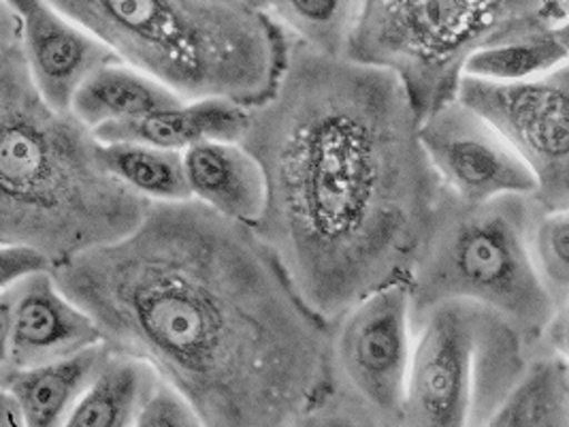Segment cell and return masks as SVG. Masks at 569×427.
Masks as SVG:
<instances>
[{"label": "cell", "instance_id": "obj_1", "mask_svg": "<svg viewBox=\"0 0 569 427\" xmlns=\"http://www.w3.org/2000/svg\"><path fill=\"white\" fill-rule=\"evenodd\" d=\"M50 274L103 342L146 359L203 426H303L322 394L329 322L252 225L194 199L152 203L129 236Z\"/></svg>", "mask_w": 569, "mask_h": 427}, {"label": "cell", "instance_id": "obj_2", "mask_svg": "<svg viewBox=\"0 0 569 427\" xmlns=\"http://www.w3.org/2000/svg\"><path fill=\"white\" fill-rule=\"evenodd\" d=\"M418 129L395 73L290 34L273 95L250 109L239 141L267 190L254 229L329 325L410 276L443 190Z\"/></svg>", "mask_w": 569, "mask_h": 427}, {"label": "cell", "instance_id": "obj_3", "mask_svg": "<svg viewBox=\"0 0 569 427\" xmlns=\"http://www.w3.org/2000/svg\"><path fill=\"white\" fill-rule=\"evenodd\" d=\"M150 208L104 169L92 129L43 99L22 43L2 50L0 244L37 250L52 267L129 236Z\"/></svg>", "mask_w": 569, "mask_h": 427}, {"label": "cell", "instance_id": "obj_4", "mask_svg": "<svg viewBox=\"0 0 569 427\" xmlns=\"http://www.w3.org/2000/svg\"><path fill=\"white\" fill-rule=\"evenodd\" d=\"M118 60L183 101H267L284 69L288 32L241 0H48Z\"/></svg>", "mask_w": 569, "mask_h": 427}, {"label": "cell", "instance_id": "obj_5", "mask_svg": "<svg viewBox=\"0 0 569 427\" xmlns=\"http://www.w3.org/2000/svg\"><path fill=\"white\" fill-rule=\"evenodd\" d=\"M540 210L529 195L466 203L443 188L408 276L412 315L467 299L510 320L533 350L543 347L548 329L569 312L555 306L531 259L529 234Z\"/></svg>", "mask_w": 569, "mask_h": 427}, {"label": "cell", "instance_id": "obj_6", "mask_svg": "<svg viewBox=\"0 0 569 427\" xmlns=\"http://www.w3.org/2000/svg\"><path fill=\"white\" fill-rule=\"evenodd\" d=\"M561 0H362L346 56L395 73L427 118L457 97L473 52L568 27Z\"/></svg>", "mask_w": 569, "mask_h": 427}, {"label": "cell", "instance_id": "obj_7", "mask_svg": "<svg viewBox=\"0 0 569 427\" xmlns=\"http://www.w3.org/2000/svg\"><path fill=\"white\" fill-rule=\"evenodd\" d=\"M533 348L491 308L446 299L412 315L406 426H487Z\"/></svg>", "mask_w": 569, "mask_h": 427}, {"label": "cell", "instance_id": "obj_8", "mask_svg": "<svg viewBox=\"0 0 569 427\" xmlns=\"http://www.w3.org/2000/svg\"><path fill=\"white\" fill-rule=\"evenodd\" d=\"M410 355L412 299L399 280L329 325L325 387L303 426H406Z\"/></svg>", "mask_w": 569, "mask_h": 427}, {"label": "cell", "instance_id": "obj_9", "mask_svg": "<svg viewBox=\"0 0 569 427\" xmlns=\"http://www.w3.org/2000/svg\"><path fill=\"white\" fill-rule=\"evenodd\" d=\"M457 101L487 120L536 176L543 210L569 208V67L542 78H461Z\"/></svg>", "mask_w": 569, "mask_h": 427}, {"label": "cell", "instance_id": "obj_10", "mask_svg": "<svg viewBox=\"0 0 569 427\" xmlns=\"http://www.w3.org/2000/svg\"><path fill=\"white\" fill-rule=\"evenodd\" d=\"M420 143L441 187L466 203L508 195L536 197L538 182L517 150L461 101L452 99L420 120Z\"/></svg>", "mask_w": 569, "mask_h": 427}, {"label": "cell", "instance_id": "obj_11", "mask_svg": "<svg viewBox=\"0 0 569 427\" xmlns=\"http://www.w3.org/2000/svg\"><path fill=\"white\" fill-rule=\"evenodd\" d=\"M103 342L99 327L58 289L50 269L13 285L9 370L41 366Z\"/></svg>", "mask_w": 569, "mask_h": 427}, {"label": "cell", "instance_id": "obj_12", "mask_svg": "<svg viewBox=\"0 0 569 427\" xmlns=\"http://www.w3.org/2000/svg\"><path fill=\"white\" fill-rule=\"evenodd\" d=\"M22 52L43 99L62 111H71L83 81L118 60L94 34L56 11L48 0H37L22 16Z\"/></svg>", "mask_w": 569, "mask_h": 427}, {"label": "cell", "instance_id": "obj_13", "mask_svg": "<svg viewBox=\"0 0 569 427\" xmlns=\"http://www.w3.org/2000/svg\"><path fill=\"white\" fill-rule=\"evenodd\" d=\"M190 199L211 212L257 225L264 208V176L241 141H203L181 152Z\"/></svg>", "mask_w": 569, "mask_h": 427}, {"label": "cell", "instance_id": "obj_14", "mask_svg": "<svg viewBox=\"0 0 569 427\" xmlns=\"http://www.w3.org/2000/svg\"><path fill=\"white\" fill-rule=\"evenodd\" d=\"M250 122V109L229 99H194L156 109L146 116L92 129L101 143L132 141L180 150L203 141H239Z\"/></svg>", "mask_w": 569, "mask_h": 427}, {"label": "cell", "instance_id": "obj_15", "mask_svg": "<svg viewBox=\"0 0 569 427\" xmlns=\"http://www.w3.org/2000/svg\"><path fill=\"white\" fill-rule=\"evenodd\" d=\"M107 350L109 345L99 342L41 366L7 370L0 374V385L20 401L27 426H64L81 394L101 368Z\"/></svg>", "mask_w": 569, "mask_h": 427}, {"label": "cell", "instance_id": "obj_16", "mask_svg": "<svg viewBox=\"0 0 569 427\" xmlns=\"http://www.w3.org/2000/svg\"><path fill=\"white\" fill-rule=\"evenodd\" d=\"M173 90L122 60H111L83 81L71 101V111L88 129L146 116L178 106Z\"/></svg>", "mask_w": 569, "mask_h": 427}, {"label": "cell", "instance_id": "obj_17", "mask_svg": "<svg viewBox=\"0 0 569 427\" xmlns=\"http://www.w3.org/2000/svg\"><path fill=\"white\" fill-rule=\"evenodd\" d=\"M487 426L568 427V352L536 348Z\"/></svg>", "mask_w": 569, "mask_h": 427}, {"label": "cell", "instance_id": "obj_18", "mask_svg": "<svg viewBox=\"0 0 569 427\" xmlns=\"http://www.w3.org/2000/svg\"><path fill=\"white\" fill-rule=\"evenodd\" d=\"M158 376L160 374L146 359L109 347L101 368L81 394L64 426H134L141 404Z\"/></svg>", "mask_w": 569, "mask_h": 427}, {"label": "cell", "instance_id": "obj_19", "mask_svg": "<svg viewBox=\"0 0 569 427\" xmlns=\"http://www.w3.org/2000/svg\"><path fill=\"white\" fill-rule=\"evenodd\" d=\"M568 60V27L550 28L471 53L463 76L487 81L533 80L557 71Z\"/></svg>", "mask_w": 569, "mask_h": 427}, {"label": "cell", "instance_id": "obj_20", "mask_svg": "<svg viewBox=\"0 0 569 427\" xmlns=\"http://www.w3.org/2000/svg\"><path fill=\"white\" fill-rule=\"evenodd\" d=\"M104 169L152 203L190 199L180 150L132 141H99Z\"/></svg>", "mask_w": 569, "mask_h": 427}, {"label": "cell", "instance_id": "obj_21", "mask_svg": "<svg viewBox=\"0 0 569 427\" xmlns=\"http://www.w3.org/2000/svg\"><path fill=\"white\" fill-rule=\"evenodd\" d=\"M362 0H264V13L316 52L346 56Z\"/></svg>", "mask_w": 569, "mask_h": 427}, {"label": "cell", "instance_id": "obj_22", "mask_svg": "<svg viewBox=\"0 0 569 427\" xmlns=\"http://www.w3.org/2000/svg\"><path fill=\"white\" fill-rule=\"evenodd\" d=\"M529 250L546 291L569 312V208L540 210L529 234Z\"/></svg>", "mask_w": 569, "mask_h": 427}, {"label": "cell", "instance_id": "obj_23", "mask_svg": "<svg viewBox=\"0 0 569 427\" xmlns=\"http://www.w3.org/2000/svg\"><path fill=\"white\" fill-rule=\"evenodd\" d=\"M137 427H201L194 406L176 385L158 376L137 415Z\"/></svg>", "mask_w": 569, "mask_h": 427}, {"label": "cell", "instance_id": "obj_24", "mask_svg": "<svg viewBox=\"0 0 569 427\" xmlns=\"http://www.w3.org/2000/svg\"><path fill=\"white\" fill-rule=\"evenodd\" d=\"M39 269H50V261L37 250L0 244V294Z\"/></svg>", "mask_w": 569, "mask_h": 427}, {"label": "cell", "instance_id": "obj_25", "mask_svg": "<svg viewBox=\"0 0 569 427\" xmlns=\"http://www.w3.org/2000/svg\"><path fill=\"white\" fill-rule=\"evenodd\" d=\"M11 320H13V287H9L0 294V374L9 370Z\"/></svg>", "mask_w": 569, "mask_h": 427}, {"label": "cell", "instance_id": "obj_26", "mask_svg": "<svg viewBox=\"0 0 569 427\" xmlns=\"http://www.w3.org/2000/svg\"><path fill=\"white\" fill-rule=\"evenodd\" d=\"M20 43H22V16L7 0H0V52Z\"/></svg>", "mask_w": 569, "mask_h": 427}, {"label": "cell", "instance_id": "obj_27", "mask_svg": "<svg viewBox=\"0 0 569 427\" xmlns=\"http://www.w3.org/2000/svg\"><path fill=\"white\" fill-rule=\"evenodd\" d=\"M20 426H27L22 406L4 385H0V427Z\"/></svg>", "mask_w": 569, "mask_h": 427}, {"label": "cell", "instance_id": "obj_28", "mask_svg": "<svg viewBox=\"0 0 569 427\" xmlns=\"http://www.w3.org/2000/svg\"><path fill=\"white\" fill-rule=\"evenodd\" d=\"M20 16H24L27 13L28 9L37 2V0H7Z\"/></svg>", "mask_w": 569, "mask_h": 427}, {"label": "cell", "instance_id": "obj_29", "mask_svg": "<svg viewBox=\"0 0 569 427\" xmlns=\"http://www.w3.org/2000/svg\"><path fill=\"white\" fill-rule=\"evenodd\" d=\"M241 2H246V4H250V7H254V9H264V0H241Z\"/></svg>", "mask_w": 569, "mask_h": 427}]
</instances>
